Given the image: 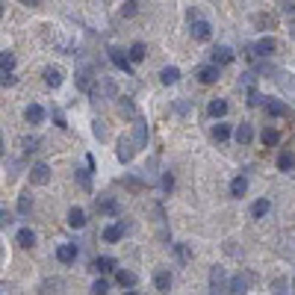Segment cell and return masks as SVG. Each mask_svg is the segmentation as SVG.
<instances>
[{
  "mask_svg": "<svg viewBox=\"0 0 295 295\" xmlns=\"http://www.w3.org/2000/svg\"><path fill=\"white\" fill-rule=\"evenodd\" d=\"M162 189H165V192L174 189V177H172V174H162Z\"/></svg>",
  "mask_w": 295,
  "mask_h": 295,
  "instance_id": "cell-46",
  "label": "cell"
},
{
  "mask_svg": "<svg viewBox=\"0 0 295 295\" xmlns=\"http://www.w3.org/2000/svg\"><path fill=\"white\" fill-rule=\"evenodd\" d=\"M0 257H3V248H0Z\"/></svg>",
  "mask_w": 295,
  "mask_h": 295,
  "instance_id": "cell-54",
  "label": "cell"
},
{
  "mask_svg": "<svg viewBox=\"0 0 295 295\" xmlns=\"http://www.w3.org/2000/svg\"><path fill=\"white\" fill-rule=\"evenodd\" d=\"M227 136H230V124H216L213 127V139L216 142H225Z\"/></svg>",
  "mask_w": 295,
  "mask_h": 295,
  "instance_id": "cell-34",
  "label": "cell"
},
{
  "mask_svg": "<svg viewBox=\"0 0 295 295\" xmlns=\"http://www.w3.org/2000/svg\"><path fill=\"white\" fill-rule=\"evenodd\" d=\"M95 86H98V77H95V71L89 68V65H83V68L77 71V89H83V92H95Z\"/></svg>",
  "mask_w": 295,
  "mask_h": 295,
  "instance_id": "cell-2",
  "label": "cell"
},
{
  "mask_svg": "<svg viewBox=\"0 0 295 295\" xmlns=\"http://www.w3.org/2000/svg\"><path fill=\"white\" fill-rule=\"evenodd\" d=\"M248 104H251V106H260V104H263V98L257 95V92H254V89L248 92Z\"/></svg>",
  "mask_w": 295,
  "mask_h": 295,
  "instance_id": "cell-44",
  "label": "cell"
},
{
  "mask_svg": "<svg viewBox=\"0 0 295 295\" xmlns=\"http://www.w3.org/2000/svg\"><path fill=\"white\" fill-rule=\"evenodd\" d=\"M289 33H292V38H295V21H292V24H289Z\"/></svg>",
  "mask_w": 295,
  "mask_h": 295,
  "instance_id": "cell-51",
  "label": "cell"
},
{
  "mask_svg": "<svg viewBox=\"0 0 295 295\" xmlns=\"http://www.w3.org/2000/svg\"><path fill=\"white\" fill-rule=\"evenodd\" d=\"M115 280H118V286H124V289H133V286L139 283L136 272H130V269H118V272H115Z\"/></svg>",
  "mask_w": 295,
  "mask_h": 295,
  "instance_id": "cell-13",
  "label": "cell"
},
{
  "mask_svg": "<svg viewBox=\"0 0 295 295\" xmlns=\"http://www.w3.org/2000/svg\"><path fill=\"white\" fill-rule=\"evenodd\" d=\"M56 260L62 263V266H71V263L77 260V245L74 242H65L56 248Z\"/></svg>",
  "mask_w": 295,
  "mask_h": 295,
  "instance_id": "cell-9",
  "label": "cell"
},
{
  "mask_svg": "<svg viewBox=\"0 0 295 295\" xmlns=\"http://www.w3.org/2000/svg\"><path fill=\"white\" fill-rule=\"evenodd\" d=\"M86 222H89V219H86V213H83L80 207H71L68 209V225L71 227H86Z\"/></svg>",
  "mask_w": 295,
  "mask_h": 295,
  "instance_id": "cell-26",
  "label": "cell"
},
{
  "mask_svg": "<svg viewBox=\"0 0 295 295\" xmlns=\"http://www.w3.org/2000/svg\"><path fill=\"white\" fill-rule=\"evenodd\" d=\"M209 295H213V292H209Z\"/></svg>",
  "mask_w": 295,
  "mask_h": 295,
  "instance_id": "cell-56",
  "label": "cell"
},
{
  "mask_svg": "<svg viewBox=\"0 0 295 295\" xmlns=\"http://www.w3.org/2000/svg\"><path fill=\"white\" fill-rule=\"evenodd\" d=\"M0 209H3V207H0Z\"/></svg>",
  "mask_w": 295,
  "mask_h": 295,
  "instance_id": "cell-57",
  "label": "cell"
},
{
  "mask_svg": "<svg viewBox=\"0 0 295 295\" xmlns=\"http://www.w3.org/2000/svg\"><path fill=\"white\" fill-rule=\"evenodd\" d=\"M77 183L83 186V192H92V177H89V168H86V172H77Z\"/></svg>",
  "mask_w": 295,
  "mask_h": 295,
  "instance_id": "cell-37",
  "label": "cell"
},
{
  "mask_svg": "<svg viewBox=\"0 0 295 295\" xmlns=\"http://www.w3.org/2000/svg\"><path fill=\"white\" fill-rule=\"evenodd\" d=\"M106 56H109V62L115 65L118 71H124L127 77H133V65H130V59H127V51H121V48H106Z\"/></svg>",
  "mask_w": 295,
  "mask_h": 295,
  "instance_id": "cell-1",
  "label": "cell"
},
{
  "mask_svg": "<svg viewBox=\"0 0 295 295\" xmlns=\"http://www.w3.org/2000/svg\"><path fill=\"white\" fill-rule=\"evenodd\" d=\"M45 83L51 89H56L59 83H62V71L59 68H45Z\"/></svg>",
  "mask_w": 295,
  "mask_h": 295,
  "instance_id": "cell-32",
  "label": "cell"
},
{
  "mask_svg": "<svg viewBox=\"0 0 295 295\" xmlns=\"http://www.w3.org/2000/svg\"><path fill=\"white\" fill-rule=\"evenodd\" d=\"M292 165H295V154H289V151H280L278 168H280V172H292Z\"/></svg>",
  "mask_w": 295,
  "mask_h": 295,
  "instance_id": "cell-31",
  "label": "cell"
},
{
  "mask_svg": "<svg viewBox=\"0 0 295 295\" xmlns=\"http://www.w3.org/2000/svg\"><path fill=\"white\" fill-rule=\"evenodd\" d=\"M95 207H98V213H104V216H112V219H118V216H121V204H118L115 198H109V195L98 198V201H95Z\"/></svg>",
  "mask_w": 295,
  "mask_h": 295,
  "instance_id": "cell-4",
  "label": "cell"
},
{
  "mask_svg": "<svg viewBox=\"0 0 295 295\" xmlns=\"http://www.w3.org/2000/svg\"><path fill=\"white\" fill-rule=\"evenodd\" d=\"M124 295H139V292H133V289H130V292H124Z\"/></svg>",
  "mask_w": 295,
  "mask_h": 295,
  "instance_id": "cell-53",
  "label": "cell"
},
{
  "mask_svg": "<svg viewBox=\"0 0 295 295\" xmlns=\"http://www.w3.org/2000/svg\"><path fill=\"white\" fill-rule=\"evenodd\" d=\"M136 12H139V3H136V0H127V3H124L121 6V15H136Z\"/></svg>",
  "mask_w": 295,
  "mask_h": 295,
  "instance_id": "cell-39",
  "label": "cell"
},
{
  "mask_svg": "<svg viewBox=\"0 0 295 295\" xmlns=\"http://www.w3.org/2000/svg\"><path fill=\"white\" fill-rule=\"evenodd\" d=\"M15 242L21 245V248H33V245H35V233L30 230V227H21V230H18V236H15Z\"/></svg>",
  "mask_w": 295,
  "mask_h": 295,
  "instance_id": "cell-25",
  "label": "cell"
},
{
  "mask_svg": "<svg viewBox=\"0 0 295 295\" xmlns=\"http://www.w3.org/2000/svg\"><path fill=\"white\" fill-rule=\"evenodd\" d=\"M159 80L165 83V86H172V83H177L180 80V68H174V65H168V68L159 71Z\"/></svg>",
  "mask_w": 295,
  "mask_h": 295,
  "instance_id": "cell-29",
  "label": "cell"
},
{
  "mask_svg": "<svg viewBox=\"0 0 295 295\" xmlns=\"http://www.w3.org/2000/svg\"><path fill=\"white\" fill-rule=\"evenodd\" d=\"M12 68H15V53L3 51L0 53V74H12Z\"/></svg>",
  "mask_w": 295,
  "mask_h": 295,
  "instance_id": "cell-28",
  "label": "cell"
},
{
  "mask_svg": "<svg viewBox=\"0 0 295 295\" xmlns=\"http://www.w3.org/2000/svg\"><path fill=\"white\" fill-rule=\"evenodd\" d=\"M251 51L257 53V56H272V53L278 51V41H275L272 35H263V38L254 45V48H251Z\"/></svg>",
  "mask_w": 295,
  "mask_h": 295,
  "instance_id": "cell-10",
  "label": "cell"
},
{
  "mask_svg": "<svg viewBox=\"0 0 295 295\" xmlns=\"http://www.w3.org/2000/svg\"><path fill=\"white\" fill-rule=\"evenodd\" d=\"M278 142H280V133H278V130H275V127H266V130H263V145H269V148H275Z\"/></svg>",
  "mask_w": 295,
  "mask_h": 295,
  "instance_id": "cell-33",
  "label": "cell"
},
{
  "mask_svg": "<svg viewBox=\"0 0 295 295\" xmlns=\"http://www.w3.org/2000/svg\"><path fill=\"white\" fill-rule=\"evenodd\" d=\"M198 80H201V83H216V80H219V68H216V65H201V68H198Z\"/></svg>",
  "mask_w": 295,
  "mask_h": 295,
  "instance_id": "cell-23",
  "label": "cell"
},
{
  "mask_svg": "<svg viewBox=\"0 0 295 295\" xmlns=\"http://www.w3.org/2000/svg\"><path fill=\"white\" fill-rule=\"evenodd\" d=\"M30 209H33V195L30 192H21L18 195V216H30Z\"/></svg>",
  "mask_w": 295,
  "mask_h": 295,
  "instance_id": "cell-27",
  "label": "cell"
},
{
  "mask_svg": "<svg viewBox=\"0 0 295 295\" xmlns=\"http://www.w3.org/2000/svg\"><path fill=\"white\" fill-rule=\"evenodd\" d=\"M209 24L204 21V18H198V21H192V38H198V41H207L209 38Z\"/></svg>",
  "mask_w": 295,
  "mask_h": 295,
  "instance_id": "cell-16",
  "label": "cell"
},
{
  "mask_svg": "<svg viewBox=\"0 0 295 295\" xmlns=\"http://www.w3.org/2000/svg\"><path fill=\"white\" fill-rule=\"evenodd\" d=\"M154 286L159 292H168V289H172V272H168V269H159L154 275Z\"/></svg>",
  "mask_w": 295,
  "mask_h": 295,
  "instance_id": "cell-17",
  "label": "cell"
},
{
  "mask_svg": "<svg viewBox=\"0 0 295 295\" xmlns=\"http://www.w3.org/2000/svg\"><path fill=\"white\" fill-rule=\"evenodd\" d=\"M24 151H27V154H33V151H38V139H24Z\"/></svg>",
  "mask_w": 295,
  "mask_h": 295,
  "instance_id": "cell-42",
  "label": "cell"
},
{
  "mask_svg": "<svg viewBox=\"0 0 295 295\" xmlns=\"http://www.w3.org/2000/svg\"><path fill=\"white\" fill-rule=\"evenodd\" d=\"M30 183H35V186L51 183V168H48L45 162H35L33 168H30Z\"/></svg>",
  "mask_w": 295,
  "mask_h": 295,
  "instance_id": "cell-7",
  "label": "cell"
},
{
  "mask_svg": "<svg viewBox=\"0 0 295 295\" xmlns=\"http://www.w3.org/2000/svg\"><path fill=\"white\" fill-rule=\"evenodd\" d=\"M245 192H248V177H245V174H236V177L230 180V195H233V198H242Z\"/></svg>",
  "mask_w": 295,
  "mask_h": 295,
  "instance_id": "cell-20",
  "label": "cell"
},
{
  "mask_svg": "<svg viewBox=\"0 0 295 295\" xmlns=\"http://www.w3.org/2000/svg\"><path fill=\"white\" fill-rule=\"evenodd\" d=\"M92 124H95V127H92V130H95V136H98V139H104V136H106L104 121H92Z\"/></svg>",
  "mask_w": 295,
  "mask_h": 295,
  "instance_id": "cell-43",
  "label": "cell"
},
{
  "mask_svg": "<svg viewBox=\"0 0 295 295\" xmlns=\"http://www.w3.org/2000/svg\"><path fill=\"white\" fill-rule=\"evenodd\" d=\"M174 254H177V260H180V263H189V260H192L189 245H183V242H177V245H174Z\"/></svg>",
  "mask_w": 295,
  "mask_h": 295,
  "instance_id": "cell-35",
  "label": "cell"
},
{
  "mask_svg": "<svg viewBox=\"0 0 295 295\" xmlns=\"http://www.w3.org/2000/svg\"><path fill=\"white\" fill-rule=\"evenodd\" d=\"M207 112L213 115V118H225V115H227V101H225V98H213L209 106H207Z\"/></svg>",
  "mask_w": 295,
  "mask_h": 295,
  "instance_id": "cell-18",
  "label": "cell"
},
{
  "mask_svg": "<svg viewBox=\"0 0 295 295\" xmlns=\"http://www.w3.org/2000/svg\"><path fill=\"white\" fill-rule=\"evenodd\" d=\"M124 186H130V189H136V192L145 189V183H142L139 177H124Z\"/></svg>",
  "mask_w": 295,
  "mask_h": 295,
  "instance_id": "cell-40",
  "label": "cell"
},
{
  "mask_svg": "<svg viewBox=\"0 0 295 295\" xmlns=\"http://www.w3.org/2000/svg\"><path fill=\"white\" fill-rule=\"evenodd\" d=\"M280 12H286V15H295V0H286V3H280Z\"/></svg>",
  "mask_w": 295,
  "mask_h": 295,
  "instance_id": "cell-45",
  "label": "cell"
},
{
  "mask_svg": "<svg viewBox=\"0 0 295 295\" xmlns=\"http://www.w3.org/2000/svg\"><path fill=\"white\" fill-rule=\"evenodd\" d=\"M133 145H136V151L148 148V124H145V118H136V124H133Z\"/></svg>",
  "mask_w": 295,
  "mask_h": 295,
  "instance_id": "cell-8",
  "label": "cell"
},
{
  "mask_svg": "<svg viewBox=\"0 0 295 295\" xmlns=\"http://www.w3.org/2000/svg\"><path fill=\"white\" fill-rule=\"evenodd\" d=\"M233 136H236V142H239V145H248V142L254 139V127H251L248 121H242L239 127H236V133H233Z\"/></svg>",
  "mask_w": 295,
  "mask_h": 295,
  "instance_id": "cell-24",
  "label": "cell"
},
{
  "mask_svg": "<svg viewBox=\"0 0 295 295\" xmlns=\"http://www.w3.org/2000/svg\"><path fill=\"white\" fill-rule=\"evenodd\" d=\"M227 283H230V280H227V272L222 269V266H213V269H209V286H213V295H219L222 289H227Z\"/></svg>",
  "mask_w": 295,
  "mask_h": 295,
  "instance_id": "cell-3",
  "label": "cell"
},
{
  "mask_svg": "<svg viewBox=\"0 0 295 295\" xmlns=\"http://www.w3.org/2000/svg\"><path fill=\"white\" fill-rule=\"evenodd\" d=\"M266 112H269L272 118H280V115H286V104L278 101V98H266Z\"/></svg>",
  "mask_w": 295,
  "mask_h": 295,
  "instance_id": "cell-19",
  "label": "cell"
},
{
  "mask_svg": "<svg viewBox=\"0 0 295 295\" xmlns=\"http://www.w3.org/2000/svg\"><path fill=\"white\" fill-rule=\"evenodd\" d=\"M115 154H118V159H121V162H130V159L136 156V145H133V139L121 136V139H118V151H115Z\"/></svg>",
  "mask_w": 295,
  "mask_h": 295,
  "instance_id": "cell-11",
  "label": "cell"
},
{
  "mask_svg": "<svg viewBox=\"0 0 295 295\" xmlns=\"http://www.w3.org/2000/svg\"><path fill=\"white\" fill-rule=\"evenodd\" d=\"M233 56H236V53L230 51L227 45H219V48H213V53H209V59H213V65H216V68H219V65H230V62H233Z\"/></svg>",
  "mask_w": 295,
  "mask_h": 295,
  "instance_id": "cell-5",
  "label": "cell"
},
{
  "mask_svg": "<svg viewBox=\"0 0 295 295\" xmlns=\"http://www.w3.org/2000/svg\"><path fill=\"white\" fill-rule=\"evenodd\" d=\"M248 280H251V275H236V278H230L227 292L230 295H248Z\"/></svg>",
  "mask_w": 295,
  "mask_h": 295,
  "instance_id": "cell-12",
  "label": "cell"
},
{
  "mask_svg": "<svg viewBox=\"0 0 295 295\" xmlns=\"http://www.w3.org/2000/svg\"><path fill=\"white\" fill-rule=\"evenodd\" d=\"M56 286H59V280H45V283H41V292L51 295V292H56Z\"/></svg>",
  "mask_w": 295,
  "mask_h": 295,
  "instance_id": "cell-41",
  "label": "cell"
},
{
  "mask_svg": "<svg viewBox=\"0 0 295 295\" xmlns=\"http://www.w3.org/2000/svg\"><path fill=\"white\" fill-rule=\"evenodd\" d=\"M121 112H127V115H133V118H139V115H136V106H133V101H130V98H121Z\"/></svg>",
  "mask_w": 295,
  "mask_h": 295,
  "instance_id": "cell-38",
  "label": "cell"
},
{
  "mask_svg": "<svg viewBox=\"0 0 295 295\" xmlns=\"http://www.w3.org/2000/svg\"><path fill=\"white\" fill-rule=\"evenodd\" d=\"M24 118H27V124H41L45 121V106L41 104H30L27 109H24Z\"/></svg>",
  "mask_w": 295,
  "mask_h": 295,
  "instance_id": "cell-15",
  "label": "cell"
},
{
  "mask_svg": "<svg viewBox=\"0 0 295 295\" xmlns=\"http://www.w3.org/2000/svg\"><path fill=\"white\" fill-rule=\"evenodd\" d=\"M53 121H56V127H59V130H65V127H68V124H65V115H62V112H53Z\"/></svg>",
  "mask_w": 295,
  "mask_h": 295,
  "instance_id": "cell-47",
  "label": "cell"
},
{
  "mask_svg": "<svg viewBox=\"0 0 295 295\" xmlns=\"http://www.w3.org/2000/svg\"><path fill=\"white\" fill-rule=\"evenodd\" d=\"M101 236H104V242H121V236H124V225H121V222H115V225H106Z\"/></svg>",
  "mask_w": 295,
  "mask_h": 295,
  "instance_id": "cell-14",
  "label": "cell"
},
{
  "mask_svg": "<svg viewBox=\"0 0 295 295\" xmlns=\"http://www.w3.org/2000/svg\"><path fill=\"white\" fill-rule=\"evenodd\" d=\"M275 83L280 86L283 95H289V98L295 101V77L292 74H286V71H275Z\"/></svg>",
  "mask_w": 295,
  "mask_h": 295,
  "instance_id": "cell-6",
  "label": "cell"
},
{
  "mask_svg": "<svg viewBox=\"0 0 295 295\" xmlns=\"http://www.w3.org/2000/svg\"><path fill=\"white\" fill-rule=\"evenodd\" d=\"M272 209V204H269V198H260V201H254V207H251V216L254 219H266V213Z\"/></svg>",
  "mask_w": 295,
  "mask_h": 295,
  "instance_id": "cell-30",
  "label": "cell"
},
{
  "mask_svg": "<svg viewBox=\"0 0 295 295\" xmlns=\"http://www.w3.org/2000/svg\"><path fill=\"white\" fill-rule=\"evenodd\" d=\"M278 295H283V292H278Z\"/></svg>",
  "mask_w": 295,
  "mask_h": 295,
  "instance_id": "cell-55",
  "label": "cell"
},
{
  "mask_svg": "<svg viewBox=\"0 0 295 295\" xmlns=\"http://www.w3.org/2000/svg\"><path fill=\"white\" fill-rule=\"evenodd\" d=\"M9 222H12V216H9L6 209H0V227H6V225H9Z\"/></svg>",
  "mask_w": 295,
  "mask_h": 295,
  "instance_id": "cell-50",
  "label": "cell"
},
{
  "mask_svg": "<svg viewBox=\"0 0 295 295\" xmlns=\"http://www.w3.org/2000/svg\"><path fill=\"white\" fill-rule=\"evenodd\" d=\"M145 56H148V48H145L142 41H133V45H130V51H127V59H130V65H133V62H142Z\"/></svg>",
  "mask_w": 295,
  "mask_h": 295,
  "instance_id": "cell-22",
  "label": "cell"
},
{
  "mask_svg": "<svg viewBox=\"0 0 295 295\" xmlns=\"http://www.w3.org/2000/svg\"><path fill=\"white\" fill-rule=\"evenodd\" d=\"M0 156H3V133H0Z\"/></svg>",
  "mask_w": 295,
  "mask_h": 295,
  "instance_id": "cell-52",
  "label": "cell"
},
{
  "mask_svg": "<svg viewBox=\"0 0 295 295\" xmlns=\"http://www.w3.org/2000/svg\"><path fill=\"white\" fill-rule=\"evenodd\" d=\"M92 295H109V283H106L104 278H98L92 283Z\"/></svg>",
  "mask_w": 295,
  "mask_h": 295,
  "instance_id": "cell-36",
  "label": "cell"
},
{
  "mask_svg": "<svg viewBox=\"0 0 295 295\" xmlns=\"http://www.w3.org/2000/svg\"><path fill=\"white\" fill-rule=\"evenodd\" d=\"M0 86H15V77L12 74H0Z\"/></svg>",
  "mask_w": 295,
  "mask_h": 295,
  "instance_id": "cell-48",
  "label": "cell"
},
{
  "mask_svg": "<svg viewBox=\"0 0 295 295\" xmlns=\"http://www.w3.org/2000/svg\"><path fill=\"white\" fill-rule=\"evenodd\" d=\"M112 269H115V260H112V257H95V260H92V272H98V275L112 272Z\"/></svg>",
  "mask_w": 295,
  "mask_h": 295,
  "instance_id": "cell-21",
  "label": "cell"
},
{
  "mask_svg": "<svg viewBox=\"0 0 295 295\" xmlns=\"http://www.w3.org/2000/svg\"><path fill=\"white\" fill-rule=\"evenodd\" d=\"M257 24H266V27H272V24H275V18H272V15H257Z\"/></svg>",
  "mask_w": 295,
  "mask_h": 295,
  "instance_id": "cell-49",
  "label": "cell"
}]
</instances>
